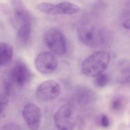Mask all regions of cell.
Returning <instances> with one entry per match:
<instances>
[{
    "label": "cell",
    "mask_w": 130,
    "mask_h": 130,
    "mask_svg": "<svg viewBox=\"0 0 130 130\" xmlns=\"http://www.w3.org/2000/svg\"><path fill=\"white\" fill-rule=\"evenodd\" d=\"M8 96L6 95H3V94H0V113H2L5 108L8 104Z\"/></svg>",
    "instance_id": "ac0fdd59"
},
{
    "label": "cell",
    "mask_w": 130,
    "mask_h": 130,
    "mask_svg": "<svg viewBox=\"0 0 130 130\" xmlns=\"http://www.w3.org/2000/svg\"><path fill=\"white\" fill-rule=\"evenodd\" d=\"M34 66L41 73L50 74L57 69L58 61L56 56L53 53L51 52H43L36 57Z\"/></svg>",
    "instance_id": "ba28073f"
},
{
    "label": "cell",
    "mask_w": 130,
    "mask_h": 130,
    "mask_svg": "<svg viewBox=\"0 0 130 130\" xmlns=\"http://www.w3.org/2000/svg\"><path fill=\"white\" fill-rule=\"evenodd\" d=\"M37 8L44 13L52 15H73L80 11V8L77 5L67 1L58 4L41 3L38 4Z\"/></svg>",
    "instance_id": "5b68a950"
},
{
    "label": "cell",
    "mask_w": 130,
    "mask_h": 130,
    "mask_svg": "<svg viewBox=\"0 0 130 130\" xmlns=\"http://www.w3.org/2000/svg\"><path fill=\"white\" fill-rule=\"evenodd\" d=\"M22 116L30 130H38L41 123L40 109L34 104H27L24 107Z\"/></svg>",
    "instance_id": "9c48e42d"
},
{
    "label": "cell",
    "mask_w": 130,
    "mask_h": 130,
    "mask_svg": "<svg viewBox=\"0 0 130 130\" xmlns=\"http://www.w3.org/2000/svg\"><path fill=\"white\" fill-rule=\"evenodd\" d=\"M44 43L53 54L59 56L65 55L67 50L66 36L63 32L57 27L50 28L46 32Z\"/></svg>",
    "instance_id": "3957f363"
},
{
    "label": "cell",
    "mask_w": 130,
    "mask_h": 130,
    "mask_svg": "<svg viewBox=\"0 0 130 130\" xmlns=\"http://www.w3.org/2000/svg\"><path fill=\"white\" fill-rule=\"evenodd\" d=\"M32 31V25H24L19 26L17 32V36L19 41L21 43L25 44L30 39Z\"/></svg>",
    "instance_id": "4fadbf2b"
},
{
    "label": "cell",
    "mask_w": 130,
    "mask_h": 130,
    "mask_svg": "<svg viewBox=\"0 0 130 130\" xmlns=\"http://www.w3.org/2000/svg\"><path fill=\"white\" fill-rule=\"evenodd\" d=\"M0 115H1V113H0Z\"/></svg>",
    "instance_id": "d6986e66"
},
{
    "label": "cell",
    "mask_w": 130,
    "mask_h": 130,
    "mask_svg": "<svg viewBox=\"0 0 130 130\" xmlns=\"http://www.w3.org/2000/svg\"><path fill=\"white\" fill-rule=\"evenodd\" d=\"M13 55V49L11 44L0 43V66H7L11 63Z\"/></svg>",
    "instance_id": "7c38bea8"
},
{
    "label": "cell",
    "mask_w": 130,
    "mask_h": 130,
    "mask_svg": "<svg viewBox=\"0 0 130 130\" xmlns=\"http://www.w3.org/2000/svg\"><path fill=\"white\" fill-rule=\"evenodd\" d=\"M109 80H110L109 76L107 74L102 73L95 77L94 83L97 88H102L105 87L108 85Z\"/></svg>",
    "instance_id": "5bb4252c"
},
{
    "label": "cell",
    "mask_w": 130,
    "mask_h": 130,
    "mask_svg": "<svg viewBox=\"0 0 130 130\" xmlns=\"http://www.w3.org/2000/svg\"><path fill=\"white\" fill-rule=\"evenodd\" d=\"M54 124L58 130H73L76 125L74 106L71 104L62 105L54 114Z\"/></svg>",
    "instance_id": "277c9868"
},
{
    "label": "cell",
    "mask_w": 130,
    "mask_h": 130,
    "mask_svg": "<svg viewBox=\"0 0 130 130\" xmlns=\"http://www.w3.org/2000/svg\"><path fill=\"white\" fill-rule=\"evenodd\" d=\"M95 93L85 86H78L75 91V99L79 105L86 106L94 101Z\"/></svg>",
    "instance_id": "8fae6325"
},
{
    "label": "cell",
    "mask_w": 130,
    "mask_h": 130,
    "mask_svg": "<svg viewBox=\"0 0 130 130\" xmlns=\"http://www.w3.org/2000/svg\"><path fill=\"white\" fill-rule=\"evenodd\" d=\"M14 16L19 26L32 25L31 14L20 0H17L14 3Z\"/></svg>",
    "instance_id": "30bf717a"
},
{
    "label": "cell",
    "mask_w": 130,
    "mask_h": 130,
    "mask_svg": "<svg viewBox=\"0 0 130 130\" xmlns=\"http://www.w3.org/2000/svg\"><path fill=\"white\" fill-rule=\"evenodd\" d=\"M0 130H24L22 127L17 123H11L4 126Z\"/></svg>",
    "instance_id": "2e32d148"
},
{
    "label": "cell",
    "mask_w": 130,
    "mask_h": 130,
    "mask_svg": "<svg viewBox=\"0 0 130 130\" xmlns=\"http://www.w3.org/2000/svg\"><path fill=\"white\" fill-rule=\"evenodd\" d=\"M110 56L107 52L99 51L85 58L81 64V72L85 76L96 77L104 73L109 67Z\"/></svg>",
    "instance_id": "7a4b0ae2"
},
{
    "label": "cell",
    "mask_w": 130,
    "mask_h": 130,
    "mask_svg": "<svg viewBox=\"0 0 130 130\" xmlns=\"http://www.w3.org/2000/svg\"><path fill=\"white\" fill-rule=\"evenodd\" d=\"M124 105V101L121 96L115 97L110 103V108L114 112H119L123 109Z\"/></svg>",
    "instance_id": "9a60e30c"
},
{
    "label": "cell",
    "mask_w": 130,
    "mask_h": 130,
    "mask_svg": "<svg viewBox=\"0 0 130 130\" xmlns=\"http://www.w3.org/2000/svg\"><path fill=\"white\" fill-rule=\"evenodd\" d=\"M99 123L102 128H107L110 126V120H109L107 116L105 115V114H103L100 116Z\"/></svg>",
    "instance_id": "e0dca14e"
},
{
    "label": "cell",
    "mask_w": 130,
    "mask_h": 130,
    "mask_svg": "<svg viewBox=\"0 0 130 130\" xmlns=\"http://www.w3.org/2000/svg\"><path fill=\"white\" fill-rule=\"evenodd\" d=\"M60 84L54 80H46L39 85L36 91L38 100L42 102H49L55 100L60 93Z\"/></svg>",
    "instance_id": "52a82bcc"
},
{
    "label": "cell",
    "mask_w": 130,
    "mask_h": 130,
    "mask_svg": "<svg viewBox=\"0 0 130 130\" xmlns=\"http://www.w3.org/2000/svg\"><path fill=\"white\" fill-rule=\"evenodd\" d=\"M77 34L79 40L90 48L105 46L110 41V36L105 29L89 24L80 25L77 28Z\"/></svg>",
    "instance_id": "6da1fadb"
},
{
    "label": "cell",
    "mask_w": 130,
    "mask_h": 130,
    "mask_svg": "<svg viewBox=\"0 0 130 130\" xmlns=\"http://www.w3.org/2000/svg\"><path fill=\"white\" fill-rule=\"evenodd\" d=\"M8 79L14 86L23 87L30 81V71L23 61L17 60L11 67Z\"/></svg>",
    "instance_id": "8992f818"
}]
</instances>
